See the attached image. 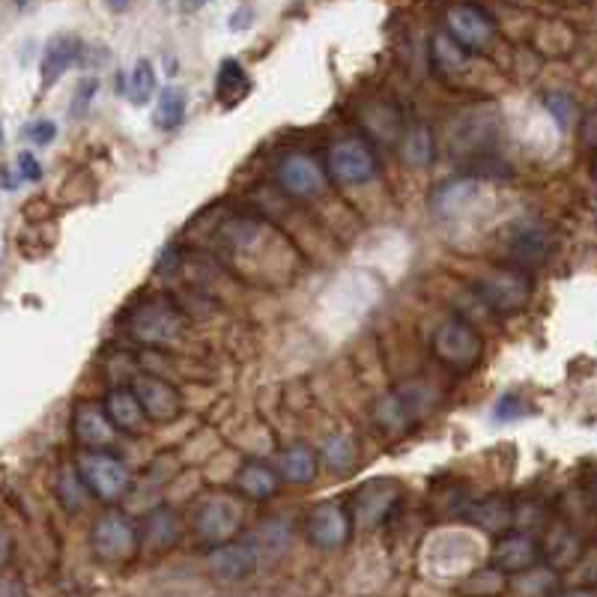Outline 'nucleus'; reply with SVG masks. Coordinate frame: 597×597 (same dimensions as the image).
Returning a JSON list of instances; mask_svg holds the SVG:
<instances>
[{
  "label": "nucleus",
  "mask_w": 597,
  "mask_h": 597,
  "mask_svg": "<svg viewBox=\"0 0 597 597\" xmlns=\"http://www.w3.org/2000/svg\"><path fill=\"white\" fill-rule=\"evenodd\" d=\"M75 466H78L84 484L90 487V493H93L99 502L114 505V502H120V499L129 493V487H132V472H129V466H126L117 454H111V451H105V448H87V451L75 460Z\"/></svg>",
  "instance_id": "obj_5"
},
{
  "label": "nucleus",
  "mask_w": 597,
  "mask_h": 597,
  "mask_svg": "<svg viewBox=\"0 0 597 597\" xmlns=\"http://www.w3.org/2000/svg\"><path fill=\"white\" fill-rule=\"evenodd\" d=\"M353 508H347L344 502L332 499V502H320L308 511L305 517V538L317 547V550H341L347 547L350 535H353Z\"/></svg>",
  "instance_id": "obj_7"
},
{
  "label": "nucleus",
  "mask_w": 597,
  "mask_h": 597,
  "mask_svg": "<svg viewBox=\"0 0 597 597\" xmlns=\"http://www.w3.org/2000/svg\"><path fill=\"white\" fill-rule=\"evenodd\" d=\"M430 347H433V356L457 374H469L472 368H478V362L484 356V341H481L478 329L460 317L442 320L430 338Z\"/></svg>",
  "instance_id": "obj_3"
},
{
  "label": "nucleus",
  "mask_w": 597,
  "mask_h": 597,
  "mask_svg": "<svg viewBox=\"0 0 597 597\" xmlns=\"http://www.w3.org/2000/svg\"><path fill=\"white\" fill-rule=\"evenodd\" d=\"M15 174H18V180L21 183H39L42 180V165H39V159L33 156V153H18V159H15Z\"/></svg>",
  "instance_id": "obj_34"
},
{
  "label": "nucleus",
  "mask_w": 597,
  "mask_h": 597,
  "mask_svg": "<svg viewBox=\"0 0 597 597\" xmlns=\"http://www.w3.org/2000/svg\"><path fill=\"white\" fill-rule=\"evenodd\" d=\"M541 562V547L526 532H508L496 541L490 553V565L496 574H529Z\"/></svg>",
  "instance_id": "obj_13"
},
{
  "label": "nucleus",
  "mask_w": 597,
  "mask_h": 597,
  "mask_svg": "<svg viewBox=\"0 0 597 597\" xmlns=\"http://www.w3.org/2000/svg\"><path fill=\"white\" fill-rule=\"evenodd\" d=\"M90 550L105 565H126L141 550V532L123 511L111 508L96 517L90 529Z\"/></svg>",
  "instance_id": "obj_2"
},
{
  "label": "nucleus",
  "mask_w": 597,
  "mask_h": 597,
  "mask_svg": "<svg viewBox=\"0 0 597 597\" xmlns=\"http://www.w3.org/2000/svg\"><path fill=\"white\" fill-rule=\"evenodd\" d=\"M398 502L400 487L392 478L368 481V484L356 493V499H353V520H356V526L374 529V526L386 523V517L395 511Z\"/></svg>",
  "instance_id": "obj_12"
},
{
  "label": "nucleus",
  "mask_w": 597,
  "mask_h": 597,
  "mask_svg": "<svg viewBox=\"0 0 597 597\" xmlns=\"http://www.w3.org/2000/svg\"><path fill=\"white\" fill-rule=\"evenodd\" d=\"M511 248H514V260L517 263H538L547 257V233L541 227H529V230H520L514 239H511Z\"/></svg>",
  "instance_id": "obj_29"
},
{
  "label": "nucleus",
  "mask_w": 597,
  "mask_h": 597,
  "mask_svg": "<svg viewBox=\"0 0 597 597\" xmlns=\"http://www.w3.org/2000/svg\"><path fill=\"white\" fill-rule=\"evenodd\" d=\"M72 433L84 448H108L117 427L108 418L105 403H81L72 415Z\"/></svg>",
  "instance_id": "obj_18"
},
{
  "label": "nucleus",
  "mask_w": 597,
  "mask_h": 597,
  "mask_svg": "<svg viewBox=\"0 0 597 597\" xmlns=\"http://www.w3.org/2000/svg\"><path fill=\"white\" fill-rule=\"evenodd\" d=\"M186 105H189V99H186V90H183V87H174V84L165 87V90L159 93V99H156L153 123H156L159 129H165V132L180 129L183 120H186Z\"/></svg>",
  "instance_id": "obj_24"
},
{
  "label": "nucleus",
  "mask_w": 597,
  "mask_h": 597,
  "mask_svg": "<svg viewBox=\"0 0 597 597\" xmlns=\"http://www.w3.org/2000/svg\"><path fill=\"white\" fill-rule=\"evenodd\" d=\"M478 189H481L478 180H451V183L439 186L433 192V209H436V215H442V218L460 215L472 200L478 198Z\"/></svg>",
  "instance_id": "obj_21"
},
{
  "label": "nucleus",
  "mask_w": 597,
  "mask_h": 597,
  "mask_svg": "<svg viewBox=\"0 0 597 597\" xmlns=\"http://www.w3.org/2000/svg\"><path fill=\"white\" fill-rule=\"evenodd\" d=\"M523 415H526V400L520 398L517 392H505L502 398L496 400V406H493V421H499V424L517 421Z\"/></svg>",
  "instance_id": "obj_31"
},
{
  "label": "nucleus",
  "mask_w": 597,
  "mask_h": 597,
  "mask_svg": "<svg viewBox=\"0 0 597 597\" xmlns=\"http://www.w3.org/2000/svg\"><path fill=\"white\" fill-rule=\"evenodd\" d=\"M239 526H242V502L230 493L206 496L195 511V532L209 547L233 541Z\"/></svg>",
  "instance_id": "obj_6"
},
{
  "label": "nucleus",
  "mask_w": 597,
  "mask_h": 597,
  "mask_svg": "<svg viewBox=\"0 0 597 597\" xmlns=\"http://www.w3.org/2000/svg\"><path fill=\"white\" fill-rule=\"evenodd\" d=\"M87 496H93V493H90V487L84 484L78 466H63L60 475H57V499H60V505H63L66 511H78V508L87 502Z\"/></svg>",
  "instance_id": "obj_27"
},
{
  "label": "nucleus",
  "mask_w": 597,
  "mask_h": 597,
  "mask_svg": "<svg viewBox=\"0 0 597 597\" xmlns=\"http://www.w3.org/2000/svg\"><path fill=\"white\" fill-rule=\"evenodd\" d=\"M439 403V392L427 380H409L383 395L377 403V424L389 433H406L418 421H424Z\"/></svg>",
  "instance_id": "obj_1"
},
{
  "label": "nucleus",
  "mask_w": 597,
  "mask_h": 597,
  "mask_svg": "<svg viewBox=\"0 0 597 597\" xmlns=\"http://www.w3.org/2000/svg\"><path fill=\"white\" fill-rule=\"evenodd\" d=\"M81 54V42L78 36H69V33H57L45 42V51H42V63H39V72H42V87H51L57 84L66 69L78 60Z\"/></svg>",
  "instance_id": "obj_19"
},
{
  "label": "nucleus",
  "mask_w": 597,
  "mask_h": 597,
  "mask_svg": "<svg viewBox=\"0 0 597 597\" xmlns=\"http://www.w3.org/2000/svg\"><path fill=\"white\" fill-rule=\"evenodd\" d=\"M129 3H132V0H105V6H108L111 12H126Z\"/></svg>",
  "instance_id": "obj_36"
},
{
  "label": "nucleus",
  "mask_w": 597,
  "mask_h": 597,
  "mask_svg": "<svg viewBox=\"0 0 597 597\" xmlns=\"http://www.w3.org/2000/svg\"><path fill=\"white\" fill-rule=\"evenodd\" d=\"M233 487L245 496V499H254V502H263V499H272L281 487L278 475L266 466V463H257V460H245L239 466V472L233 475Z\"/></svg>",
  "instance_id": "obj_20"
},
{
  "label": "nucleus",
  "mask_w": 597,
  "mask_h": 597,
  "mask_svg": "<svg viewBox=\"0 0 597 597\" xmlns=\"http://www.w3.org/2000/svg\"><path fill=\"white\" fill-rule=\"evenodd\" d=\"M475 293L493 314L514 317L532 299V278L517 266H499L475 281Z\"/></svg>",
  "instance_id": "obj_4"
},
{
  "label": "nucleus",
  "mask_w": 597,
  "mask_h": 597,
  "mask_svg": "<svg viewBox=\"0 0 597 597\" xmlns=\"http://www.w3.org/2000/svg\"><path fill=\"white\" fill-rule=\"evenodd\" d=\"M323 457L335 472H347V469L356 466V445L347 433H332L323 442Z\"/></svg>",
  "instance_id": "obj_30"
},
{
  "label": "nucleus",
  "mask_w": 597,
  "mask_h": 597,
  "mask_svg": "<svg viewBox=\"0 0 597 597\" xmlns=\"http://www.w3.org/2000/svg\"><path fill=\"white\" fill-rule=\"evenodd\" d=\"M21 135L30 144H36V147H48L57 138V123H51V120H30Z\"/></svg>",
  "instance_id": "obj_33"
},
{
  "label": "nucleus",
  "mask_w": 597,
  "mask_h": 597,
  "mask_svg": "<svg viewBox=\"0 0 597 597\" xmlns=\"http://www.w3.org/2000/svg\"><path fill=\"white\" fill-rule=\"evenodd\" d=\"M251 90V81L245 75V69L236 60H224L218 66V78H215V99L224 108H233L236 102H242Z\"/></svg>",
  "instance_id": "obj_22"
},
{
  "label": "nucleus",
  "mask_w": 597,
  "mask_h": 597,
  "mask_svg": "<svg viewBox=\"0 0 597 597\" xmlns=\"http://www.w3.org/2000/svg\"><path fill=\"white\" fill-rule=\"evenodd\" d=\"M126 329L138 344H171L183 332V317L171 302L150 299L129 317Z\"/></svg>",
  "instance_id": "obj_8"
},
{
  "label": "nucleus",
  "mask_w": 597,
  "mask_h": 597,
  "mask_svg": "<svg viewBox=\"0 0 597 597\" xmlns=\"http://www.w3.org/2000/svg\"><path fill=\"white\" fill-rule=\"evenodd\" d=\"M257 565H260V550L251 538L218 544V547H212V556H209V571L227 583L245 580Z\"/></svg>",
  "instance_id": "obj_15"
},
{
  "label": "nucleus",
  "mask_w": 597,
  "mask_h": 597,
  "mask_svg": "<svg viewBox=\"0 0 597 597\" xmlns=\"http://www.w3.org/2000/svg\"><path fill=\"white\" fill-rule=\"evenodd\" d=\"M275 180L284 192L296 195V198H314L326 189V174L320 171V165L305 156V153H290L278 162L275 168Z\"/></svg>",
  "instance_id": "obj_14"
},
{
  "label": "nucleus",
  "mask_w": 597,
  "mask_h": 597,
  "mask_svg": "<svg viewBox=\"0 0 597 597\" xmlns=\"http://www.w3.org/2000/svg\"><path fill=\"white\" fill-rule=\"evenodd\" d=\"M126 93L132 99V105H150L153 96H156V69L150 60H138L132 75H129V84H126Z\"/></svg>",
  "instance_id": "obj_28"
},
{
  "label": "nucleus",
  "mask_w": 597,
  "mask_h": 597,
  "mask_svg": "<svg viewBox=\"0 0 597 597\" xmlns=\"http://www.w3.org/2000/svg\"><path fill=\"white\" fill-rule=\"evenodd\" d=\"M132 389L138 400L144 403L147 415L153 424H174L183 415V395L177 392V386L165 383L156 374H135L132 377Z\"/></svg>",
  "instance_id": "obj_11"
},
{
  "label": "nucleus",
  "mask_w": 597,
  "mask_h": 597,
  "mask_svg": "<svg viewBox=\"0 0 597 597\" xmlns=\"http://www.w3.org/2000/svg\"><path fill=\"white\" fill-rule=\"evenodd\" d=\"M206 3H209V0H183V6H186V9H203Z\"/></svg>",
  "instance_id": "obj_37"
},
{
  "label": "nucleus",
  "mask_w": 597,
  "mask_h": 597,
  "mask_svg": "<svg viewBox=\"0 0 597 597\" xmlns=\"http://www.w3.org/2000/svg\"><path fill=\"white\" fill-rule=\"evenodd\" d=\"M544 105H547V111L556 117L559 126H571V120H574V99H571V96H565V93H550V96H544Z\"/></svg>",
  "instance_id": "obj_32"
},
{
  "label": "nucleus",
  "mask_w": 597,
  "mask_h": 597,
  "mask_svg": "<svg viewBox=\"0 0 597 597\" xmlns=\"http://www.w3.org/2000/svg\"><path fill=\"white\" fill-rule=\"evenodd\" d=\"M511 3H523V0H511Z\"/></svg>",
  "instance_id": "obj_38"
},
{
  "label": "nucleus",
  "mask_w": 597,
  "mask_h": 597,
  "mask_svg": "<svg viewBox=\"0 0 597 597\" xmlns=\"http://www.w3.org/2000/svg\"><path fill=\"white\" fill-rule=\"evenodd\" d=\"M102 403H105V412L114 421V427L126 436H144L147 427L153 424L144 403L135 395V389H111Z\"/></svg>",
  "instance_id": "obj_17"
},
{
  "label": "nucleus",
  "mask_w": 597,
  "mask_h": 597,
  "mask_svg": "<svg viewBox=\"0 0 597 597\" xmlns=\"http://www.w3.org/2000/svg\"><path fill=\"white\" fill-rule=\"evenodd\" d=\"M445 30L457 45H463L469 54H475V51L487 48L490 39L496 36V21L475 3H454L445 12Z\"/></svg>",
  "instance_id": "obj_10"
},
{
  "label": "nucleus",
  "mask_w": 597,
  "mask_h": 597,
  "mask_svg": "<svg viewBox=\"0 0 597 597\" xmlns=\"http://www.w3.org/2000/svg\"><path fill=\"white\" fill-rule=\"evenodd\" d=\"M433 132L427 126H412L400 141V156L412 168H424L433 162Z\"/></svg>",
  "instance_id": "obj_26"
},
{
  "label": "nucleus",
  "mask_w": 597,
  "mask_h": 597,
  "mask_svg": "<svg viewBox=\"0 0 597 597\" xmlns=\"http://www.w3.org/2000/svg\"><path fill=\"white\" fill-rule=\"evenodd\" d=\"M96 90H99V81H96V78H84V81L78 84V90H75V105H72V117H84V114H87V108H90Z\"/></svg>",
  "instance_id": "obj_35"
},
{
  "label": "nucleus",
  "mask_w": 597,
  "mask_h": 597,
  "mask_svg": "<svg viewBox=\"0 0 597 597\" xmlns=\"http://www.w3.org/2000/svg\"><path fill=\"white\" fill-rule=\"evenodd\" d=\"M469 517H472V523H478L484 532H505V529L514 526V508H511L505 499H499V496L484 499L481 505H475Z\"/></svg>",
  "instance_id": "obj_25"
},
{
  "label": "nucleus",
  "mask_w": 597,
  "mask_h": 597,
  "mask_svg": "<svg viewBox=\"0 0 597 597\" xmlns=\"http://www.w3.org/2000/svg\"><path fill=\"white\" fill-rule=\"evenodd\" d=\"M138 532H141V550L165 553V550H171L180 541L183 523H180V514L174 508L159 505V508L144 514V520L138 523Z\"/></svg>",
  "instance_id": "obj_16"
},
{
  "label": "nucleus",
  "mask_w": 597,
  "mask_h": 597,
  "mask_svg": "<svg viewBox=\"0 0 597 597\" xmlns=\"http://www.w3.org/2000/svg\"><path fill=\"white\" fill-rule=\"evenodd\" d=\"M317 469H320V457H317L314 448H308V445H290V448L281 451V475L287 481L308 484V481H314Z\"/></svg>",
  "instance_id": "obj_23"
},
{
  "label": "nucleus",
  "mask_w": 597,
  "mask_h": 597,
  "mask_svg": "<svg viewBox=\"0 0 597 597\" xmlns=\"http://www.w3.org/2000/svg\"><path fill=\"white\" fill-rule=\"evenodd\" d=\"M380 165L374 150L359 138H344L329 150V174L341 186H365L377 177Z\"/></svg>",
  "instance_id": "obj_9"
}]
</instances>
